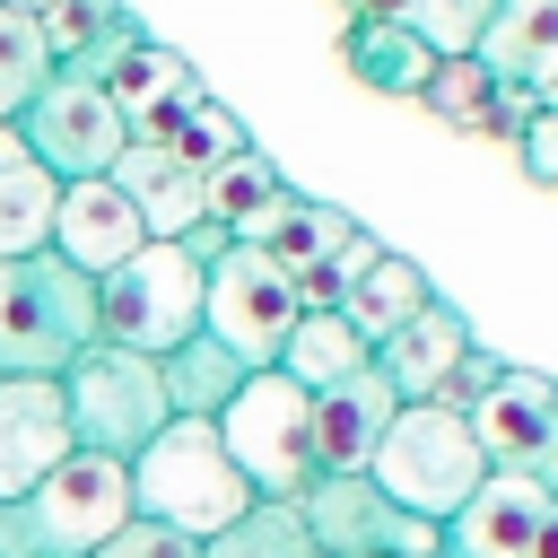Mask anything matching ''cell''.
I'll list each match as a JSON object with an SVG mask.
<instances>
[{
    "instance_id": "44dd1931",
    "label": "cell",
    "mask_w": 558,
    "mask_h": 558,
    "mask_svg": "<svg viewBox=\"0 0 558 558\" xmlns=\"http://www.w3.org/2000/svg\"><path fill=\"white\" fill-rule=\"evenodd\" d=\"M471 61L497 87H523L532 96V78L558 61V0H497L488 26H480V44H471Z\"/></svg>"
},
{
    "instance_id": "74e56055",
    "label": "cell",
    "mask_w": 558,
    "mask_h": 558,
    "mask_svg": "<svg viewBox=\"0 0 558 558\" xmlns=\"http://www.w3.org/2000/svg\"><path fill=\"white\" fill-rule=\"evenodd\" d=\"M532 105H541V113H558V61H549V70L532 78Z\"/></svg>"
},
{
    "instance_id": "30bf717a",
    "label": "cell",
    "mask_w": 558,
    "mask_h": 558,
    "mask_svg": "<svg viewBox=\"0 0 558 558\" xmlns=\"http://www.w3.org/2000/svg\"><path fill=\"white\" fill-rule=\"evenodd\" d=\"M296 514L323 558H436V523L410 514L401 497H384L366 471H314Z\"/></svg>"
},
{
    "instance_id": "5bb4252c",
    "label": "cell",
    "mask_w": 558,
    "mask_h": 558,
    "mask_svg": "<svg viewBox=\"0 0 558 558\" xmlns=\"http://www.w3.org/2000/svg\"><path fill=\"white\" fill-rule=\"evenodd\" d=\"M105 96H113V113L131 122V140H166L209 87H201V70L174 52V44H157V35H140V44H122L113 52V70H105Z\"/></svg>"
},
{
    "instance_id": "1f68e13d",
    "label": "cell",
    "mask_w": 558,
    "mask_h": 558,
    "mask_svg": "<svg viewBox=\"0 0 558 558\" xmlns=\"http://www.w3.org/2000/svg\"><path fill=\"white\" fill-rule=\"evenodd\" d=\"M166 148H174V157H192V166L209 174L218 157H235V148H253V140H244V122H235V113H227L218 96H201V105H192V113H183V122L166 131Z\"/></svg>"
},
{
    "instance_id": "ac0fdd59",
    "label": "cell",
    "mask_w": 558,
    "mask_h": 558,
    "mask_svg": "<svg viewBox=\"0 0 558 558\" xmlns=\"http://www.w3.org/2000/svg\"><path fill=\"white\" fill-rule=\"evenodd\" d=\"M462 349H471V323L436 296V305H418L392 340H375V366H384V384H392L401 401H436L445 375L462 366Z\"/></svg>"
},
{
    "instance_id": "7a4b0ae2",
    "label": "cell",
    "mask_w": 558,
    "mask_h": 558,
    "mask_svg": "<svg viewBox=\"0 0 558 558\" xmlns=\"http://www.w3.org/2000/svg\"><path fill=\"white\" fill-rule=\"evenodd\" d=\"M96 349V279L52 244L0 262V375H70Z\"/></svg>"
},
{
    "instance_id": "e575fe53",
    "label": "cell",
    "mask_w": 558,
    "mask_h": 558,
    "mask_svg": "<svg viewBox=\"0 0 558 558\" xmlns=\"http://www.w3.org/2000/svg\"><path fill=\"white\" fill-rule=\"evenodd\" d=\"M514 148H523V174H532V183H558V113H541V105H532Z\"/></svg>"
},
{
    "instance_id": "4fadbf2b",
    "label": "cell",
    "mask_w": 558,
    "mask_h": 558,
    "mask_svg": "<svg viewBox=\"0 0 558 558\" xmlns=\"http://www.w3.org/2000/svg\"><path fill=\"white\" fill-rule=\"evenodd\" d=\"M541 514H549V488H541V480L488 471V480L436 523V558H523Z\"/></svg>"
},
{
    "instance_id": "8fae6325",
    "label": "cell",
    "mask_w": 558,
    "mask_h": 558,
    "mask_svg": "<svg viewBox=\"0 0 558 558\" xmlns=\"http://www.w3.org/2000/svg\"><path fill=\"white\" fill-rule=\"evenodd\" d=\"M462 418H471L488 471H523V480H541V488L558 497V375H541V366H506Z\"/></svg>"
},
{
    "instance_id": "f546056e",
    "label": "cell",
    "mask_w": 558,
    "mask_h": 558,
    "mask_svg": "<svg viewBox=\"0 0 558 558\" xmlns=\"http://www.w3.org/2000/svg\"><path fill=\"white\" fill-rule=\"evenodd\" d=\"M44 78H52V44H44V26L17 17V9H0V122H17L26 96H35Z\"/></svg>"
},
{
    "instance_id": "cb8c5ba5",
    "label": "cell",
    "mask_w": 558,
    "mask_h": 558,
    "mask_svg": "<svg viewBox=\"0 0 558 558\" xmlns=\"http://www.w3.org/2000/svg\"><path fill=\"white\" fill-rule=\"evenodd\" d=\"M157 375H166V410L174 418H209L218 427V410L244 392V357L227 349V340H209V331H192V340H174L166 357H157Z\"/></svg>"
},
{
    "instance_id": "d6a6232c",
    "label": "cell",
    "mask_w": 558,
    "mask_h": 558,
    "mask_svg": "<svg viewBox=\"0 0 558 558\" xmlns=\"http://www.w3.org/2000/svg\"><path fill=\"white\" fill-rule=\"evenodd\" d=\"M96 558H201V541L192 532H174V523H148V514H131Z\"/></svg>"
},
{
    "instance_id": "7402d4cb",
    "label": "cell",
    "mask_w": 558,
    "mask_h": 558,
    "mask_svg": "<svg viewBox=\"0 0 558 558\" xmlns=\"http://www.w3.org/2000/svg\"><path fill=\"white\" fill-rule=\"evenodd\" d=\"M418 305H436V279H427L410 253H392V244H384V253L340 288V314H349V331H357L366 349H375V340H392Z\"/></svg>"
},
{
    "instance_id": "7c38bea8",
    "label": "cell",
    "mask_w": 558,
    "mask_h": 558,
    "mask_svg": "<svg viewBox=\"0 0 558 558\" xmlns=\"http://www.w3.org/2000/svg\"><path fill=\"white\" fill-rule=\"evenodd\" d=\"M78 453L70 436V401L52 375H0V506L26 497L44 471H61Z\"/></svg>"
},
{
    "instance_id": "4dcf8cb0",
    "label": "cell",
    "mask_w": 558,
    "mask_h": 558,
    "mask_svg": "<svg viewBox=\"0 0 558 558\" xmlns=\"http://www.w3.org/2000/svg\"><path fill=\"white\" fill-rule=\"evenodd\" d=\"M357 9H384V17L418 26V35L453 61V52H471V44H480V26H488V9H497V0H357Z\"/></svg>"
},
{
    "instance_id": "836d02e7",
    "label": "cell",
    "mask_w": 558,
    "mask_h": 558,
    "mask_svg": "<svg viewBox=\"0 0 558 558\" xmlns=\"http://www.w3.org/2000/svg\"><path fill=\"white\" fill-rule=\"evenodd\" d=\"M497 375H506V357H488V349L471 340V349H462V366L445 375V392H436V401H445V410H471V401H480V392H488Z\"/></svg>"
},
{
    "instance_id": "2e32d148",
    "label": "cell",
    "mask_w": 558,
    "mask_h": 558,
    "mask_svg": "<svg viewBox=\"0 0 558 558\" xmlns=\"http://www.w3.org/2000/svg\"><path fill=\"white\" fill-rule=\"evenodd\" d=\"M113 192L140 209V227H148L157 244H174V235H192V227L209 218L201 166H192V157H174L166 140H131V148L113 157Z\"/></svg>"
},
{
    "instance_id": "d590c367",
    "label": "cell",
    "mask_w": 558,
    "mask_h": 558,
    "mask_svg": "<svg viewBox=\"0 0 558 558\" xmlns=\"http://www.w3.org/2000/svg\"><path fill=\"white\" fill-rule=\"evenodd\" d=\"M174 244H183V253H192V262H201V270H209V262H218V253H227V244H235V235H227V227H218V218H201V227H192V235H174Z\"/></svg>"
},
{
    "instance_id": "4316f807",
    "label": "cell",
    "mask_w": 558,
    "mask_h": 558,
    "mask_svg": "<svg viewBox=\"0 0 558 558\" xmlns=\"http://www.w3.org/2000/svg\"><path fill=\"white\" fill-rule=\"evenodd\" d=\"M357 366H375V349L349 331V314H296V331H288V349H279V375H288V384L323 392V384H340V375H357Z\"/></svg>"
},
{
    "instance_id": "e0dca14e",
    "label": "cell",
    "mask_w": 558,
    "mask_h": 558,
    "mask_svg": "<svg viewBox=\"0 0 558 558\" xmlns=\"http://www.w3.org/2000/svg\"><path fill=\"white\" fill-rule=\"evenodd\" d=\"M392 410H401V392L384 384V366H357V375L323 384L314 392V471H366Z\"/></svg>"
},
{
    "instance_id": "8992f818",
    "label": "cell",
    "mask_w": 558,
    "mask_h": 558,
    "mask_svg": "<svg viewBox=\"0 0 558 558\" xmlns=\"http://www.w3.org/2000/svg\"><path fill=\"white\" fill-rule=\"evenodd\" d=\"M218 445L253 480V497H305L314 488V392L288 384L279 366L244 375V392L218 410Z\"/></svg>"
},
{
    "instance_id": "52a82bcc",
    "label": "cell",
    "mask_w": 558,
    "mask_h": 558,
    "mask_svg": "<svg viewBox=\"0 0 558 558\" xmlns=\"http://www.w3.org/2000/svg\"><path fill=\"white\" fill-rule=\"evenodd\" d=\"M61 401H70V436H78L87 453H113V462H131V453L174 418L157 357H148V349H113V340H96V349L61 375Z\"/></svg>"
},
{
    "instance_id": "277c9868",
    "label": "cell",
    "mask_w": 558,
    "mask_h": 558,
    "mask_svg": "<svg viewBox=\"0 0 558 558\" xmlns=\"http://www.w3.org/2000/svg\"><path fill=\"white\" fill-rule=\"evenodd\" d=\"M366 480H375L384 497H401L410 514L445 523V514L488 480V453H480V436H471L462 410H445V401H401L392 427H384V445H375V462H366Z\"/></svg>"
},
{
    "instance_id": "d6986e66",
    "label": "cell",
    "mask_w": 558,
    "mask_h": 558,
    "mask_svg": "<svg viewBox=\"0 0 558 558\" xmlns=\"http://www.w3.org/2000/svg\"><path fill=\"white\" fill-rule=\"evenodd\" d=\"M349 235H357V218H349V209H331V201H314V192H296V183H288V192H279V201H270L235 244H262L288 279H305V270H323Z\"/></svg>"
},
{
    "instance_id": "6da1fadb",
    "label": "cell",
    "mask_w": 558,
    "mask_h": 558,
    "mask_svg": "<svg viewBox=\"0 0 558 558\" xmlns=\"http://www.w3.org/2000/svg\"><path fill=\"white\" fill-rule=\"evenodd\" d=\"M122 523H131V462L78 445L61 471H44L26 497L0 506V558H96Z\"/></svg>"
},
{
    "instance_id": "9c48e42d",
    "label": "cell",
    "mask_w": 558,
    "mask_h": 558,
    "mask_svg": "<svg viewBox=\"0 0 558 558\" xmlns=\"http://www.w3.org/2000/svg\"><path fill=\"white\" fill-rule=\"evenodd\" d=\"M17 140L35 148V166H52L61 183H78V174H113V157L131 148V122L113 113V96H105L96 70H52L26 96Z\"/></svg>"
},
{
    "instance_id": "ba28073f",
    "label": "cell",
    "mask_w": 558,
    "mask_h": 558,
    "mask_svg": "<svg viewBox=\"0 0 558 558\" xmlns=\"http://www.w3.org/2000/svg\"><path fill=\"white\" fill-rule=\"evenodd\" d=\"M296 314H305V296H296V279H288L262 244H227V253L209 262V279H201V331L227 340L253 375L279 366Z\"/></svg>"
},
{
    "instance_id": "d4e9b609",
    "label": "cell",
    "mask_w": 558,
    "mask_h": 558,
    "mask_svg": "<svg viewBox=\"0 0 558 558\" xmlns=\"http://www.w3.org/2000/svg\"><path fill=\"white\" fill-rule=\"evenodd\" d=\"M35 26H44V44H52V70H96V78L113 70V52H122V44H140V35H148L122 0H61V9H52V17H35Z\"/></svg>"
},
{
    "instance_id": "5b68a950",
    "label": "cell",
    "mask_w": 558,
    "mask_h": 558,
    "mask_svg": "<svg viewBox=\"0 0 558 558\" xmlns=\"http://www.w3.org/2000/svg\"><path fill=\"white\" fill-rule=\"evenodd\" d=\"M201 279H209V270H201L183 244H157V235H148L131 262H113V270L96 279V340L166 357L174 340L201 331Z\"/></svg>"
},
{
    "instance_id": "f1b7e54d",
    "label": "cell",
    "mask_w": 558,
    "mask_h": 558,
    "mask_svg": "<svg viewBox=\"0 0 558 558\" xmlns=\"http://www.w3.org/2000/svg\"><path fill=\"white\" fill-rule=\"evenodd\" d=\"M201 192H209V218H218L227 235H244V227L288 192V174H279L262 148H235V157H218V166L201 174Z\"/></svg>"
},
{
    "instance_id": "f35d334b",
    "label": "cell",
    "mask_w": 558,
    "mask_h": 558,
    "mask_svg": "<svg viewBox=\"0 0 558 558\" xmlns=\"http://www.w3.org/2000/svg\"><path fill=\"white\" fill-rule=\"evenodd\" d=\"M0 9H17V17H52L61 0H0Z\"/></svg>"
},
{
    "instance_id": "603a6c76",
    "label": "cell",
    "mask_w": 558,
    "mask_h": 558,
    "mask_svg": "<svg viewBox=\"0 0 558 558\" xmlns=\"http://www.w3.org/2000/svg\"><path fill=\"white\" fill-rule=\"evenodd\" d=\"M52 201H61V174L35 166V148L17 140V122H0V262L52 244Z\"/></svg>"
},
{
    "instance_id": "ffe728a7",
    "label": "cell",
    "mask_w": 558,
    "mask_h": 558,
    "mask_svg": "<svg viewBox=\"0 0 558 558\" xmlns=\"http://www.w3.org/2000/svg\"><path fill=\"white\" fill-rule=\"evenodd\" d=\"M340 61H349L366 87H384V96H410V105H418L445 52H436L418 26L384 17V9H357V17H349V35H340Z\"/></svg>"
},
{
    "instance_id": "3957f363",
    "label": "cell",
    "mask_w": 558,
    "mask_h": 558,
    "mask_svg": "<svg viewBox=\"0 0 558 558\" xmlns=\"http://www.w3.org/2000/svg\"><path fill=\"white\" fill-rule=\"evenodd\" d=\"M244 506H253V480L227 462V445H218L209 418H166L131 453V514H148V523H174V532L209 541Z\"/></svg>"
},
{
    "instance_id": "83f0119b",
    "label": "cell",
    "mask_w": 558,
    "mask_h": 558,
    "mask_svg": "<svg viewBox=\"0 0 558 558\" xmlns=\"http://www.w3.org/2000/svg\"><path fill=\"white\" fill-rule=\"evenodd\" d=\"M201 558H323V549H314V532H305L296 497H253L227 532H209V541H201Z\"/></svg>"
},
{
    "instance_id": "484cf974",
    "label": "cell",
    "mask_w": 558,
    "mask_h": 558,
    "mask_svg": "<svg viewBox=\"0 0 558 558\" xmlns=\"http://www.w3.org/2000/svg\"><path fill=\"white\" fill-rule=\"evenodd\" d=\"M427 113H445V122H480V131H523V113H532V96L523 87H497L471 52H453V61H436V78H427V96H418Z\"/></svg>"
},
{
    "instance_id": "9a60e30c",
    "label": "cell",
    "mask_w": 558,
    "mask_h": 558,
    "mask_svg": "<svg viewBox=\"0 0 558 558\" xmlns=\"http://www.w3.org/2000/svg\"><path fill=\"white\" fill-rule=\"evenodd\" d=\"M140 244H148V227H140V209L113 192V174H78V183H61V201H52V253H61L70 270L105 279V270L131 262Z\"/></svg>"
},
{
    "instance_id": "8d00e7d4",
    "label": "cell",
    "mask_w": 558,
    "mask_h": 558,
    "mask_svg": "<svg viewBox=\"0 0 558 558\" xmlns=\"http://www.w3.org/2000/svg\"><path fill=\"white\" fill-rule=\"evenodd\" d=\"M523 558H558V497H549V514L532 523V549H523Z\"/></svg>"
}]
</instances>
